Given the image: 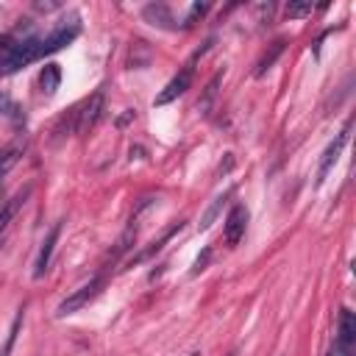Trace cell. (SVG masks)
<instances>
[{
	"mask_svg": "<svg viewBox=\"0 0 356 356\" xmlns=\"http://www.w3.org/2000/svg\"><path fill=\"white\" fill-rule=\"evenodd\" d=\"M103 275H95V278H89L86 284H81L75 292H70L58 306H56V317H70V314H75V312H81L83 306H89L95 298H97V292L103 289Z\"/></svg>",
	"mask_w": 356,
	"mask_h": 356,
	"instance_id": "6da1fadb",
	"label": "cell"
},
{
	"mask_svg": "<svg viewBox=\"0 0 356 356\" xmlns=\"http://www.w3.org/2000/svg\"><path fill=\"white\" fill-rule=\"evenodd\" d=\"M58 236H61V220H58V222H53V228H50V231H47V236L42 239L39 256H36V261H33V278H42V275L47 273V267H50V259H53V250H56V242H58Z\"/></svg>",
	"mask_w": 356,
	"mask_h": 356,
	"instance_id": "52a82bcc",
	"label": "cell"
},
{
	"mask_svg": "<svg viewBox=\"0 0 356 356\" xmlns=\"http://www.w3.org/2000/svg\"><path fill=\"white\" fill-rule=\"evenodd\" d=\"M231 195H234V189H225V192H220V195L209 203V209L203 211V217H200V222H197L200 231H209V228H211V222L220 217V211H222V206H225V200H228Z\"/></svg>",
	"mask_w": 356,
	"mask_h": 356,
	"instance_id": "7c38bea8",
	"label": "cell"
},
{
	"mask_svg": "<svg viewBox=\"0 0 356 356\" xmlns=\"http://www.w3.org/2000/svg\"><path fill=\"white\" fill-rule=\"evenodd\" d=\"M142 17H145V22H150V25H156V28H164V31H175L178 25H175V17H172V11H170V6H164V3H147L145 8H142Z\"/></svg>",
	"mask_w": 356,
	"mask_h": 356,
	"instance_id": "ba28073f",
	"label": "cell"
},
{
	"mask_svg": "<svg viewBox=\"0 0 356 356\" xmlns=\"http://www.w3.org/2000/svg\"><path fill=\"white\" fill-rule=\"evenodd\" d=\"M206 11H209V3H192L189 11H186V17H184V22H181V28H184V31H186V28H195V22H197Z\"/></svg>",
	"mask_w": 356,
	"mask_h": 356,
	"instance_id": "2e32d148",
	"label": "cell"
},
{
	"mask_svg": "<svg viewBox=\"0 0 356 356\" xmlns=\"http://www.w3.org/2000/svg\"><path fill=\"white\" fill-rule=\"evenodd\" d=\"M228 356H236V353H228Z\"/></svg>",
	"mask_w": 356,
	"mask_h": 356,
	"instance_id": "603a6c76",
	"label": "cell"
},
{
	"mask_svg": "<svg viewBox=\"0 0 356 356\" xmlns=\"http://www.w3.org/2000/svg\"><path fill=\"white\" fill-rule=\"evenodd\" d=\"M248 209L245 203H234L231 211L225 214V222H222V236H225V245L228 248H236L239 239L245 236V228H248Z\"/></svg>",
	"mask_w": 356,
	"mask_h": 356,
	"instance_id": "277c9868",
	"label": "cell"
},
{
	"mask_svg": "<svg viewBox=\"0 0 356 356\" xmlns=\"http://www.w3.org/2000/svg\"><path fill=\"white\" fill-rule=\"evenodd\" d=\"M134 239H136V228H134V225H128V228H125V234L117 239V248L111 250V256H120V253H125V250L131 248V242H134Z\"/></svg>",
	"mask_w": 356,
	"mask_h": 356,
	"instance_id": "ac0fdd59",
	"label": "cell"
},
{
	"mask_svg": "<svg viewBox=\"0 0 356 356\" xmlns=\"http://www.w3.org/2000/svg\"><path fill=\"white\" fill-rule=\"evenodd\" d=\"M348 134H350V120L342 125V131L328 142V147L323 150V156H320V167H317V186L328 178V172L334 170V164L339 161V156H342V150H345V145H348Z\"/></svg>",
	"mask_w": 356,
	"mask_h": 356,
	"instance_id": "7a4b0ae2",
	"label": "cell"
},
{
	"mask_svg": "<svg viewBox=\"0 0 356 356\" xmlns=\"http://www.w3.org/2000/svg\"><path fill=\"white\" fill-rule=\"evenodd\" d=\"M337 342L345 348L356 345V317L350 309H339V323H337Z\"/></svg>",
	"mask_w": 356,
	"mask_h": 356,
	"instance_id": "30bf717a",
	"label": "cell"
},
{
	"mask_svg": "<svg viewBox=\"0 0 356 356\" xmlns=\"http://www.w3.org/2000/svg\"><path fill=\"white\" fill-rule=\"evenodd\" d=\"M22 317H25V306L14 314V320H11V328H8V334H6V342L0 345V356H11V350H14V342H17V334H19V328H22Z\"/></svg>",
	"mask_w": 356,
	"mask_h": 356,
	"instance_id": "9a60e30c",
	"label": "cell"
},
{
	"mask_svg": "<svg viewBox=\"0 0 356 356\" xmlns=\"http://www.w3.org/2000/svg\"><path fill=\"white\" fill-rule=\"evenodd\" d=\"M328 356H353V348H345V345H334L331 350H328Z\"/></svg>",
	"mask_w": 356,
	"mask_h": 356,
	"instance_id": "44dd1931",
	"label": "cell"
},
{
	"mask_svg": "<svg viewBox=\"0 0 356 356\" xmlns=\"http://www.w3.org/2000/svg\"><path fill=\"white\" fill-rule=\"evenodd\" d=\"M78 33H81L78 19H72L70 25H61V28L50 31V33L42 39V58H44V56H50V53H56V50H61V47H67Z\"/></svg>",
	"mask_w": 356,
	"mask_h": 356,
	"instance_id": "8992f818",
	"label": "cell"
},
{
	"mask_svg": "<svg viewBox=\"0 0 356 356\" xmlns=\"http://www.w3.org/2000/svg\"><path fill=\"white\" fill-rule=\"evenodd\" d=\"M103 114V92L89 95L81 106H75V134H89Z\"/></svg>",
	"mask_w": 356,
	"mask_h": 356,
	"instance_id": "3957f363",
	"label": "cell"
},
{
	"mask_svg": "<svg viewBox=\"0 0 356 356\" xmlns=\"http://www.w3.org/2000/svg\"><path fill=\"white\" fill-rule=\"evenodd\" d=\"M181 228H184V222H172V225H170V228H167V231H164L159 239H153V242H150V245H147V248H145L139 256H134V259H131V264H136V261H145V259H150L153 253H159V250L164 248V242H170V239H172V234H178Z\"/></svg>",
	"mask_w": 356,
	"mask_h": 356,
	"instance_id": "5bb4252c",
	"label": "cell"
},
{
	"mask_svg": "<svg viewBox=\"0 0 356 356\" xmlns=\"http://www.w3.org/2000/svg\"><path fill=\"white\" fill-rule=\"evenodd\" d=\"M36 8L39 11H53V8H58V3H36Z\"/></svg>",
	"mask_w": 356,
	"mask_h": 356,
	"instance_id": "7402d4cb",
	"label": "cell"
},
{
	"mask_svg": "<svg viewBox=\"0 0 356 356\" xmlns=\"http://www.w3.org/2000/svg\"><path fill=\"white\" fill-rule=\"evenodd\" d=\"M192 86V61L181 70V72H175L170 81H167V86L153 97V106H167V103H172V100H178L186 89Z\"/></svg>",
	"mask_w": 356,
	"mask_h": 356,
	"instance_id": "5b68a950",
	"label": "cell"
},
{
	"mask_svg": "<svg viewBox=\"0 0 356 356\" xmlns=\"http://www.w3.org/2000/svg\"><path fill=\"white\" fill-rule=\"evenodd\" d=\"M58 86H61V70H58V64H44L42 67V72H39V92L44 95V97H53L56 92H58Z\"/></svg>",
	"mask_w": 356,
	"mask_h": 356,
	"instance_id": "8fae6325",
	"label": "cell"
},
{
	"mask_svg": "<svg viewBox=\"0 0 356 356\" xmlns=\"http://www.w3.org/2000/svg\"><path fill=\"white\" fill-rule=\"evenodd\" d=\"M284 47H286V39H275V42L270 44V50H264V53H261V58H259V64H256L253 75H256V78H261V75H264V72L278 61V56L284 53Z\"/></svg>",
	"mask_w": 356,
	"mask_h": 356,
	"instance_id": "4fadbf2b",
	"label": "cell"
},
{
	"mask_svg": "<svg viewBox=\"0 0 356 356\" xmlns=\"http://www.w3.org/2000/svg\"><path fill=\"white\" fill-rule=\"evenodd\" d=\"M19 153H22V147H19V145H14V147H8V150H3V153H0V178H3L14 164H17Z\"/></svg>",
	"mask_w": 356,
	"mask_h": 356,
	"instance_id": "e0dca14e",
	"label": "cell"
},
{
	"mask_svg": "<svg viewBox=\"0 0 356 356\" xmlns=\"http://www.w3.org/2000/svg\"><path fill=\"white\" fill-rule=\"evenodd\" d=\"M31 195V186L28 189H22V192H17L14 197H8L3 206H0V242H3V234L8 231V225H11V220L17 217V211L22 209V203H25V197Z\"/></svg>",
	"mask_w": 356,
	"mask_h": 356,
	"instance_id": "9c48e42d",
	"label": "cell"
},
{
	"mask_svg": "<svg viewBox=\"0 0 356 356\" xmlns=\"http://www.w3.org/2000/svg\"><path fill=\"white\" fill-rule=\"evenodd\" d=\"M209 259H211V248H203V253L195 259V264H192V275H197V273H203L206 270V264H209Z\"/></svg>",
	"mask_w": 356,
	"mask_h": 356,
	"instance_id": "ffe728a7",
	"label": "cell"
},
{
	"mask_svg": "<svg viewBox=\"0 0 356 356\" xmlns=\"http://www.w3.org/2000/svg\"><path fill=\"white\" fill-rule=\"evenodd\" d=\"M309 14H312V3H289L286 6L289 19H300V17H309Z\"/></svg>",
	"mask_w": 356,
	"mask_h": 356,
	"instance_id": "d6986e66",
	"label": "cell"
}]
</instances>
